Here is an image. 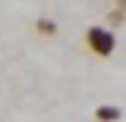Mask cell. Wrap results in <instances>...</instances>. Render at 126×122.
Segmentation results:
<instances>
[{
  "label": "cell",
  "instance_id": "cell-1",
  "mask_svg": "<svg viewBox=\"0 0 126 122\" xmlns=\"http://www.w3.org/2000/svg\"><path fill=\"white\" fill-rule=\"evenodd\" d=\"M85 47L92 50L94 56H101V60H107L113 56V50H117V34L104 25H92V28L85 31Z\"/></svg>",
  "mask_w": 126,
  "mask_h": 122
},
{
  "label": "cell",
  "instance_id": "cell-2",
  "mask_svg": "<svg viewBox=\"0 0 126 122\" xmlns=\"http://www.w3.org/2000/svg\"><path fill=\"white\" fill-rule=\"evenodd\" d=\"M35 31L44 34V38H50V34L57 31V25H54V19H38V22H35Z\"/></svg>",
  "mask_w": 126,
  "mask_h": 122
},
{
  "label": "cell",
  "instance_id": "cell-3",
  "mask_svg": "<svg viewBox=\"0 0 126 122\" xmlns=\"http://www.w3.org/2000/svg\"><path fill=\"white\" fill-rule=\"evenodd\" d=\"M94 116H98V119H120V110L117 107H98Z\"/></svg>",
  "mask_w": 126,
  "mask_h": 122
},
{
  "label": "cell",
  "instance_id": "cell-4",
  "mask_svg": "<svg viewBox=\"0 0 126 122\" xmlns=\"http://www.w3.org/2000/svg\"><path fill=\"white\" fill-rule=\"evenodd\" d=\"M123 19H126V13L120 10V6H117V10H110V13H107V22H110V25H120Z\"/></svg>",
  "mask_w": 126,
  "mask_h": 122
},
{
  "label": "cell",
  "instance_id": "cell-5",
  "mask_svg": "<svg viewBox=\"0 0 126 122\" xmlns=\"http://www.w3.org/2000/svg\"><path fill=\"white\" fill-rule=\"evenodd\" d=\"M117 6H120V10H123V13H126V0H117Z\"/></svg>",
  "mask_w": 126,
  "mask_h": 122
}]
</instances>
